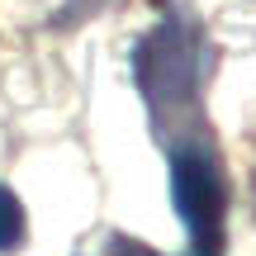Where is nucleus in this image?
Listing matches in <instances>:
<instances>
[{
  "instance_id": "2",
  "label": "nucleus",
  "mask_w": 256,
  "mask_h": 256,
  "mask_svg": "<svg viewBox=\"0 0 256 256\" xmlns=\"http://www.w3.org/2000/svg\"><path fill=\"white\" fill-rule=\"evenodd\" d=\"M24 242V204L10 185H0V252H14Z\"/></svg>"
},
{
  "instance_id": "1",
  "label": "nucleus",
  "mask_w": 256,
  "mask_h": 256,
  "mask_svg": "<svg viewBox=\"0 0 256 256\" xmlns=\"http://www.w3.org/2000/svg\"><path fill=\"white\" fill-rule=\"evenodd\" d=\"M171 200L190 232L194 256H218L223 252V223H228V190L204 147L185 142L171 152Z\"/></svg>"
},
{
  "instance_id": "3",
  "label": "nucleus",
  "mask_w": 256,
  "mask_h": 256,
  "mask_svg": "<svg viewBox=\"0 0 256 256\" xmlns=\"http://www.w3.org/2000/svg\"><path fill=\"white\" fill-rule=\"evenodd\" d=\"M119 256H156V252H147V247H138V242H124L119 238Z\"/></svg>"
}]
</instances>
